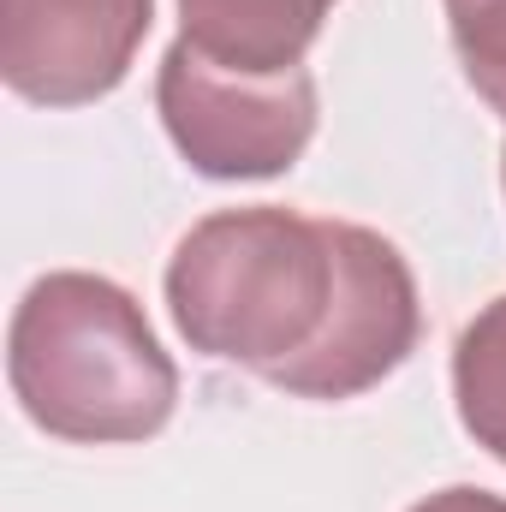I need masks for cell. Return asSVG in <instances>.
<instances>
[{
  "label": "cell",
  "mask_w": 506,
  "mask_h": 512,
  "mask_svg": "<svg viewBox=\"0 0 506 512\" xmlns=\"http://www.w3.org/2000/svg\"><path fill=\"white\" fill-rule=\"evenodd\" d=\"M6 382L24 417L60 441L120 447L167 429L179 370L126 286L60 268L42 274L6 334Z\"/></svg>",
  "instance_id": "6da1fadb"
},
{
  "label": "cell",
  "mask_w": 506,
  "mask_h": 512,
  "mask_svg": "<svg viewBox=\"0 0 506 512\" xmlns=\"http://www.w3.org/2000/svg\"><path fill=\"white\" fill-rule=\"evenodd\" d=\"M334 298L328 221L256 203L197 221L167 262V310L191 352L268 376L298 358Z\"/></svg>",
  "instance_id": "7a4b0ae2"
},
{
  "label": "cell",
  "mask_w": 506,
  "mask_h": 512,
  "mask_svg": "<svg viewBox=\"0 0 506 512\" xmlns=\"http://www.w3.org/2000/svg\"><path fill=\"white\" fill-rule=\"evenodd\" d=\"M155 108L173 149L209 179H274L316 137V78H245L173 42L155 72Z\"/></svg>",
  "instance_id": "3957f363"
},
{
  "label": "cell",
  "mask_w": 506,
  "mask_h": 512,
  "mask_svg": "<svg viewBox=\"0 0 506 512\" xmlns=\"http://www.w3.org/2000/svg\"><path fill=\"white\" fill-rule=\"evenodd\" d=\"M328 239H334L328 322L298 358L262 376L292 399H358L387 382L417 352V334H423L417 280L399 245L358 221H328Z\"/></svg>",
  "instance_id": "277c9868"
},
{
  "label": "cell",
  "mask_w": 506,
  "mask_h": 512,
  "mask_svg": "<svg viewBox=\"0 0 506 512\" xmlns=\"http://www.w3.org/2000/svg\"><path fill=\"white\" fill-rule=\"evenodd\" d=\"M155 0H0V78L36 108H84L126 84Z\"/></svg>",
  "instance_id": "5b68a950"
},
{
  "label": "cell",
  "mask_w": 506,
  "mask_h": 512,
  "mask_svg": "<svg viewBox=\"0 0 506 512\" xmlns=\"http://www.w3.org/2000/svg\"><path fill=\"white\" fill-rule=\"evenodd\" d=\"M334 6L340 0H179V42L227 72L280 78L304 66Z\"/></svg>",
  "instance_id": "8992f818"
},
{
  "label": "cell",
  "mask_w": 506,
  "mask_h": 512,
  "mask_svg": "<svg viewBox=\"0 0 506 512\" xmlns=\"http://www.w3.org/2000/svg\"><path fill=\"white\" fill-rule=\"evenodd\" d=\"M453 399L477 447H489L506 465V298L483 304L465 322L453 346Z\"/></svg>",
  "instance_id": "52a82bcc"
},
{
  "label": "cell",
  "mask_w": 506,
  "mask_h": 512,
  "mask_svg": "<svg viewBox=\"0 0 506 512\" xmlns=\"http://www.w3.org/2000/svg\"><path fill=\"white\" fill-rule=\"evenodd\" d=\"M447 30L471 90L506 120V0H447Z\"/></svg>",
  "instance_id": "ba28073f"
},
{
  "label": "cell",
  "mask_w": 506,
  "mask_h": 512,
  "mask_svg": "<svg viewBox=\"0 0 506 512\" xmlns=\"http://www.w3.org/2000/svg\"><path fill=\"white\" fill-rule=\"evenodd\" d=\"M411 512H506L501 495H489V489H441V495H429V501H417Z\"/></svg>",
  "instance_id": "9c48e42d"
},
{
  "label": "cell",
  "mask_w": 506,
  "mask_h": 512,
  "mask_svg": "<svg viewBox=\"0 0 506 512\" xmlns=\"http://www.w3.org/2000/svg\"><path fill=\"white\" fill-rule=\"evenodd\" d=\"M501 173H506V155H501Z\"/></svg>",
  "instance_id": "30bf717a"
}]
</instances>
